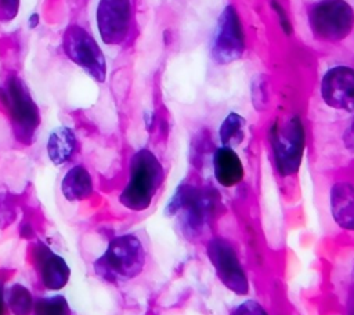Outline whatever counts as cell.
I'll return each instance as SVG.
<instances>
[{"label":"cell","mask_w":354,"mask_h":315,"mask_svg":"<svg viewBox=\"0 0 354 315\" xmlns=\"http://www.w3.org/2000/svg\"><path fill=\"white\" fill-rule=\"evenodd\" d=\"M207 258L220 282L232 293L245 296L249 292V279L234 246L221 236H214L206 246Z\"/></svg>","instance_id":"cell-9"},{"label":"cell","mask_w":354,"mask_h":315,"mask_svg":"<svg viewBox=\"0 0 354 315\" xmlns=\"http://www.w3.org/2000/svg\"><path fill=\"white\" fill-rule=\"evenodd\" d=\"M322 102L339 112L354 111V68L347 64H335L325 69L319 80Z\"/></svg>","instance_id":"cell-11"},{"label":"cell","mask_w":354,"mask_h":315,"mask_svg":"<svg viewBox=\"0 0 354 315\" xmlns=\"http://www.w3.org/2000/svg\"><path fill=\"white\" fill-rule=\"evenodd\" d=\"M246 134V120L236 112H230L218 128V138L223 146L235 148L242 144Z\"/></svg>","instance_id":"cell-17"},{"label":"cell","mask_w":354,"mask_h":315,"mask_svg":"<svg viewBox=\"0 0 354 315\" xmlns=\"http://www.w3.org/2000/svg\"><path fill=\"white\" fill-rule=\"evenodd\" d=\"M59 188L68 202H82L93 195L94 182L90 171L83 164H73L62 175Z\"/></svg>","instance_id":"cell-16"},{"label":"cell","mask_w":354,"mask_h":315,"mask_svg":"<svg viewBox=\"0 0 354 315\" xmlns=\"http://www.w3.org/2000/svg\"><path fill=\"white\" fill-rule=\"evenodd\" d=\"M344 142L347 145V148L354 152V111L351 112V117H350V122H348V127L346 130V134H344Z\"/></svg>","instance_id":"cell-23"},{"label":"cell","mask_w":354,"mask_h":315,"mask_svg":"<svg viewBox=\"0 0 354 315\" xmlns=\"http://www.w3.org/2000/svg\"><path fill=\"white\" fill-rule=\"evenodd\" d=\"M330 214L337 227L354 231V184L337 181L329 192Z\"/></svg>","instance_id":"cell-14"},{"label":"cell","mask_w":354,"mask_h":315,"mask_svg":"<svg viewBox=\"0 0 354 315\" xmlns=\"http://www.w3.org/2000/svg\"><path fill=\"white\" fill-rule=\"evenodd\" d=\"M39 21H40V18H39V15H37L36 12L30 14L29 18H28V26H29V29H35V28L39 25Z\"/></svg>","instance_id":"cell-26"},{"label":"cell","mask_w":354,"mask_h":315,"mask_svg":"<svg viewBox=\"0 0 354 315\" xmlns=\"http://www.w3.org/2000/svg\"><path fill=\"white\" fill-rule=\"evenodd\" d=\"M272 7H274L275 12L278 14V18H279V23H281V26H282V30H283L286 35H289V33L292 32V23H290V21L288 19V17H286L283 8H282L277 1H272Z\"/></svg>","instance_id":"cell-22"},{"label":"cell","mask_w":354,"mask_h":315,"mask_svg":"<svg viewBox=\"0 0 354 315\" xmlns=\"http://www.w3.org/2000/svg\"><path fill=\"white\" fill-rule=\"evenodd\" d=\"M304 26L317 47L332 52L354 51L353 0H311L306 7Z\"/></svg>","instance_id":"cell-1"},{"label":"cell","mask_w":354,"mask_h":315,"mask_svg":"<svg viewBox=\"0 0 354 315\" xmlns=\"http://www.w3.org/2000/svg\"><path fill=\"white\" fill-rule=\"evenodd\" d=\"M230 315H268L263 305L254 300H246L235 307Z\"/></svg>","instance_id":"cell-20"},{"label":"cell","mask_w":354,"mask_h":315,"mask_svg":"<svg viewBox=\"0 0 354 315\" xmlns=\"http://www.w3.org/2000/svg\"><path fill=\"white\" fill-rule=\"evenodd\" d=\"M77 149V138L69 126H58L48 134L46 152L54 166H64L72 160Z\"/></svg>","instance_id":"cell-15"},{"label":"cell","mask_w":354,"mask_h":315,"mask_svg":"<svg viewBox=\"0 0 354 315\" xmlns=\"http://www.w3.org/2000/svg\"><path fill=\"white\" fill-rule=\"evenodd\" d=\"M213 175L218 185L232 188L242 182L245 177L243 163L234 148L218 146L212 156Z\"/></svg>","instance_id":"cell-13"},{"label":"cell","mask_w":354,"mask_h":315,"mask_svg":"<svg viewBox=\"0 0 354 315\" xmlns=\"http://www.w3.org/2000/svg\"><path fill=\"white\" fill-rule=\"evenodd\" d=\"M270 145L274 164L281 177H289L300 169L304 146L306 130L297 115L278 119L270 127Z\"/></svg>","instance_id":"cell-6"},{"label":"cell","mask_w":354,"mask_h":315,"mask_svg":"<svg viewBox=\"0 0 354 315\" xmlns=\"http://www.w3.org/2000/svg\"><path fill=\"white\" fill-rule=\"evenodd\" d=\"M64 55L97 83L106 80V58L95 37L82 25L71 23L61 39Z\"/></svg>","instance_id":"cell-7"},{"label":"cell","mask_w":354,"mask_h":315,"mask_svg":"<svg viewBox=\"0 0 354 315\" xmlns=\"http://www.w3.org/2000/svg\"><path fill=\"white\" fill-rule=\"evenodd\" d=\"M7 304H6V285L3 279H0V315H6Z\"/></svg>","instance_id":"cell-25"},{"label":"cell","mask_w":354,"mask_h":315,"mask_svg":"<svg viewBox=\"0 0 354 315\" xmlns=\"http://www.w3.org/2000/svg\"><path fill=\"white\" fill-rule=\"evenodd\" d=\"M133 25L131 0H98L95 8V26L106 46L123 44Z\"/></svg>","instance_id":"cell-10"},{"label":"cell","mask_w":354,"mask_h":315,"mask_svg":"<svg viewBox=\"0 0 354 315\" xmlns=\"http://www.w3.org/2000/svg\"><path fill=\"white\" fill-rule=\"evenodd\" d=\"M346 314L354 315V282L351 280L350 292L347 293V303H346Z\"/></svg>","instance_id":"cell-24"},{"label":"cell","mask_w":354,"mask_h":315,"mask_svg":"<svg viewBox=\"0 0 354 315\" xmlns=\"http://www.w3.org/2000/svg\"><path fill=\"white\" fill-rule=\"evenodd\" d=\"M144 265V245L133 233H122L112 238L104 253L93 264L98 278L108 283L127 282L140 275Z\"/></svg>","instance_id":"cell-4"},{"label":"cell","mask_w":354,"mask_h":315,"mask_svg":"<svg viewBox=\"0 0 354 315\" xmlns=\"http://www.w3.org/2000/svg\"><path fill=\"white\" fill-rule=\"evenodd\" d=\"M0 98L15 138L22 144H30L40 126V111L24 79L10 73L0 90Z\"/></svg>","instance_id":"cell-5"},{"label":"cell","mask_w":354,"mask_h":315,"mask_svg":"<svg viewBox=\"0 0 354 315\" xmlns=\"http://www.w3.org/2000/svg\"><path fill=\"white\" fill-rule=\"evenodd\" d=\"M217 192L181 182L166 204L167 216H178L183 233L198 239L206 233L217 209Z\"/></svg>","instance_id":"cell-2"},{"label":"cell","mask_w":354,"mask_h":315,"mask_svg":"<svg viewBox=\"0 0 354 315\" xmlns=\"http://www.w3.org/2000/svg\"><path fill=\"white\" fill-rule=\"evenodd\" d=\"M32 292L22 283H12L6 287V304L11 315H32L35 308Z\"/></svg>","instance_id":"cell-18"},{"label":"cell","mask_w":354,"mask_h":315,"mask_svg":"<svg viewBox=\"0 0 354 315\" xmlns=\"http://www.w3.org/2000/svg\"><path fill=\"white\" fill-rule=\"evenodd\" d=\"M33 264L40 283L46 290L64 289L71 278V267L66 260L53 250L46 242L37 240L32 250Z\"/></svg>","instance_id":"cell-12"},{"label":"cell","mask_w":354,"mask_h":315,"mask_svg":"<svg viewBox=\"0 0 354 315\" xmlns=\"http://www.w3.org/2000/svg\"><path fill=\"white\" fill-rule=\"evenodd\" d=\"M165 171L159 158L148 148L137 149L129 162L127 182L119 193V202L131 211L147 210L156 196Z\"/></svg>","instance_id":"cell-3"},{"label":"cell","mask_w":354,"mask_h":315,"mask_svg":"<svg viewBox=\"0 0 354 315\" xmlns=\"http://www.w3.org/2000/svg\"><path fill=\"white\" fill-rule=\"evenodd\" d=\"M245 47L241 17L232 4H227L216 21L210 40V57L217 65H230L243 55Z\"/></svg>","instance_id":"cell-8"},{"label":"cell","mask_w":354,"mask_h":315,"mask_svg":"<svg viewBox=\"0 0 354 315\" xmlns=\"http://www.w3.org/2000/svg\"><path fill=\"white\" fill-rule=\"evenodd\" d=\"M21 0H0V19L8 22L14 19L19 10Z\"/></svg>","instance_id":"cell-21"},{"label":"cell","mask_w":354,"mask_h":315,"mask_svg":"<svg viewBox=\"0 0 354 315\" xmlns=\"http://www.w3.org/2000/svg\"><path fill=\"white\" fill-rule=\"evenodd\" d=\"M32 315H71V308L62 294H51L35 301Z\"/></svg>","instance_id":"cell-19"}]
</instances>
